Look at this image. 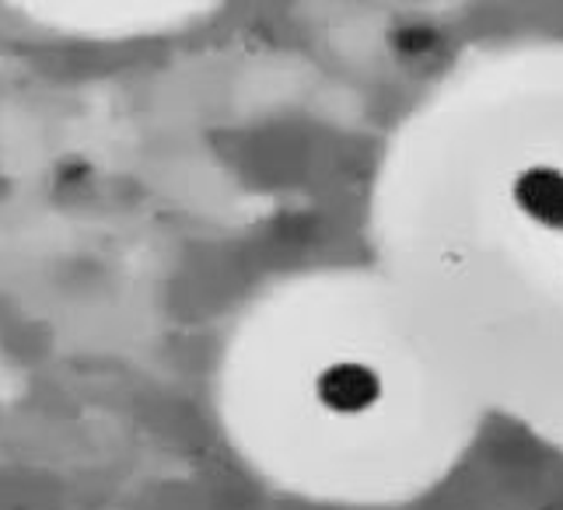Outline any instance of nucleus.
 Masks as SVG:
<instances>
[{
  "mask_svg": "<svg viewBox=\"0 0 563 510\" xmlns=\"http://www.w3.org/2000/svg\"><path fill=\"white\" fill-rule=\"evenodd\" d=\"M521 123L529 126L521 141H515V133H500L490 151L497 154L490 179L497 259L490 266V280L494 290L500 287V301L526 298V315L547 301V315L483 364L473 388L479 396L483 381L526 346L547 319H556L479 402H487V413L500 409L536 437L563 451V136L553 133L550 141H542L526 112Z\"/></svg>",
  "mask_w": 563,
  "mask_h": 510,
  "instance_id": "obj_1",
  "label": "nucleus"
}]
</instances>
